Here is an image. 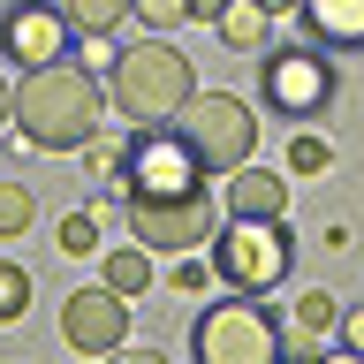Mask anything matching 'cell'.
Returning <instances> with one entry per match:
<instances>
[{
	"mask_svg": "<svg viewBox=\"0 0 364 364\" xmlns=\"http://www.w3.org/2000/svg\"><path fill=\"white\" fill-rule=\"evenodd\" d=\"M99 114H107V91L84 61H38L16 84V129L31 152H84L99 136Z\"/></svg>",
	"mask_w": 364,
	"mask_h": 364,
	"instance_id": "6da1fadb",
	"label": "cell"
},
{
	"mask_svg": "<svg viewBox=\"0 0 364 364\" xmlns=\"http://www.w3.org/2000/svg\"><path fill=\"white\" fill-rule=\"evenodd\" d=\"M190 91H198V68H190V53H175L167 38L122 46V53L107 61V99L122 107V122H136V129L175 122Z\"/></svg>",
	"mask_w": 364,
	"mask_h": 364,
	"instance_id": "7a4b0ae2",
	"label": "cell"
},
{
	"mask_svg": "<svg viewBox=\"0 0 364 364\" xmlns=\"http://www.w3.org/2000/svg\"><path fill=\"white\" fill-rule=\"evenodd\" d=\"M296 266V243L281 220H258V213H228V228H213V281L243 296H273Z\"/></svg>",
	"mask_w": 364,
	"mask_h": 364,
	"instance_id": "3957f363",
	"label": "cell"
},
{
	"mask_svg": "<svg viewBox=\"0 0 364 364\" xmlns=\"http://www.w3.org/2000/svg\"><path fill=\"white\" fill-rule=\"evenodd\" d=\"M175 136L198 152L205 175H235L250 159V144H258V114L235 99V91H190L175 114Z\"/></svg>",
	"mask_w": 364,
	"mask_h": 364,
	"instance_id": "277c9868",
	"label": "cell"
},
{
	"mask_svg": "<svg viewBox=\"0 0 364 364\" xmlns=\"http://www.w3.org/2000/svg\"><path fill=\"white\" fill-rule=\"evenodd\" d=\"M190 349H198V364H273L281 357V326H273V311L258 296L228 289V304H205Z\"/></svg>",
	"mask_w": 364,
	"mask_h": 364,
	"instance_id": "5b68a950",
	"label": "cell"
},
{
	"mask_svg": "<svg viewBox=\"0 0 364 364\" xmlns=\"http://www.w3.org/2000/svg\"><path fill=\"white\" fill-rule=\"evenodd\" d=\"M266 107L289 114V122H318V114L334 107V61H326V46L296 38V46H266Z\"/></svg>",
	"mask_w": 364,
	"mask_h": 364,
	"instance_id": "8992f818",
	"label": "cell"
},
{
	"mask_svg": "<svg viewBox=\"0 0 364 364\" xmlns=\"http://www.w3.org/2000/svg\"><path fill=\"white\" fill-rule=\"evenodd\" d=\"M205 167H198V152L175 136V122H159V129H144L129 144V167H122V190L129 198H182V190H205Z\"/></svg>",
	"mask_w": 364,
	"mask_h": 364,
	"instance_id": "52a82bcc",
	"label": "cell"
},
{
	"mask_svg": "<svg viewBox=\"0 0 364 364\" xmlns=\"http://www.w3.org/2000/svg\"><path fill=\"white\" fill-rule=\"evenodd\" d=\"M213 228H220V213H213V198L205 190H182V198H129V235L144 250H205L213 243Z\"/></svg>",
	"mask_w": 364,
	"mask_h": 364,
	"instance_id": "ba28073f",
	"label": "cell"
},
{
	"mask_svg": "<svg viewBox=\"0 0 364 364\" xmlns=\"http://www.w3.org/2000/svg\"><path fill=\"white\" fill-rule=\"evenodd\" d=\"M61 341L76 349V357H114V349L129 341V296L107 289V281L61 296Z\"/></svg>",
	"mask_w": 364,
	"mask_h": 364,
	"instance_id": "9c48e42d",
	"label": "cell"
},
{
	"mask_svg": "<svg viewBox=\"0 0 364 364\" xmlns=\"http://www.w3.org/2000/svg\"><path fill=\"white\" fill-rule=\"evenodd\" d=\"M61 46H68V16L53 0H16V8L0 16V53H8V61L38 68V61H61Z\"/></svg>",
	"mask_w": 364,
	"mask_h": 364,
	"instance_id": "30bf717a",
	"label": "cell"
},
{
	"mask_svg": "<svg viewBox=\"0 0 364 364\" xmlns=\"http://www.w3.org/2000/svg\"><path fill=\"white\" fill-rule=\"evenodd\" d=\"M289 16L304 23V38L326 46V53H357L364 46V0H296Z\"/></svg>",
	"mask_w": 364,
	"mask_h": 364,
	"instance_id": "8fae6325",
	"label": "cell"
},
{
	"mask_svg": "<svg viewBox=\"0 0 364 364\" xmlns=\"http://www.w3.org/2000/svg\"><path fill=\"white\" fill-rule=\"evenodd\" d=\"M228 213H258V220H281V213H289V182L273 175V167H235V175H228Z\"/></svg>",
	"mask_w": 364,
	"mask_h": 364,
	"instance_id": "7c38bea8",
	"label": "cell"
},
{
	"mask_svg": "<svg viewBox=\"0 0 364 364\" xmlns=\"http://www.w3.org/2000/svg\"><path fill=\"white\" fill-rule=\"evenodd\" d=\"M213 31H220L235 53H266V38H273V8H266V0H228L220 16H213Z\"/></svg>",
	"mask_w": 364,
	"mask_h": 364,
	"instance_id": "4fadbf2b",
	"label": "cell"
},
{
	"mask_svg": "<svg viewBox=\"0 0 364 364\" xmlns=\"http://www.w3.org/2000/svg\"><path fill=\"white\" fill-rule=\"evenodd\" d=\"M99 281H107V289H122V296L136 304V296L152 289V250L136 243V235H129V243H114L107 258H99Z\"/></svg>",
	"mask_w": 364,
	"mask_h": 364,
	"instance_id": "5bb4252c",
	"label": "cell"
},
{
	"mask_svg": "<svg viewBox=\"0 0 364 364\" xmlns=\"http://www.w3.org/2000/svg\"><path fill=\"white\" fill-rule=\"evenodd\" d=\"M289 318H296V334H304V341H318V334H326V326L341 318V304H334L326 289H304V296L289 304Z\"/></svg>",
	"mask_w": 364,
	"mask_h": 364,
	"instance_id": "9a60e30c",
	"label": "cell"
},
{
	"mask_svg": "<svg viewBox=\"0 0 364 364\" xmlns=\"http://www.w3.org/2000/svg\"><path fill=\"white\" fill-rule=\"evenodd\" d=\"M31 220H38V198H31L23 182H8V175H0V243H16Z\"/></svg>",
	"mask_w": 364,
	"mask_h": 364,
	"instance_id": "2e32d148",
	"label": "cell"
},
{
	"mask_svg": "<svg viewBox=\"0 0 364 364\" xmlns=\"http://www.w3.org/2000/svg\"><path fill=\"white\" fill-rule=\"evenodd\" d=\"M68 31H114V23L129 16V0H61Z\"/></svg>",
	"mask_w": 364,
	"mask_h": 364,
	"instance_id": "e0dca14e",
	"label": "cell"
},
{
	"mask_svg": "<svg viewBox=\"0 0 364 364\" xmlns=\"http://www.w3.org/2000/svg\"><path fill=\"white\" fill-rule=\"evenodd\" d=\"M23 311H31V273H23L16 258H0V326L23 318Z\"/></svg>",
	"mask_w": 364,
	"mask_h": 364,
	"instance_id": "ac0fdd59",
	"label": "cell"
},
{
	"mask_svg": "<svg viewBox=\"0 0 364 364\" xmlns=\"http://www.w3.org/2000/svg\"><path fill=\"white\" fill-rule=\"evenodd\" d=\"M334 167V144L326 136H311V129H296V144H289V175H326Z\"/></svg>",
	"mask_w": 364,
	"mask_h": 364,
	"instance_id": "d6986e66",
	"label": "cell"
},
{
	"mask_svg": "<svg viewBox=\"0 0 364 364\" xmlns=\"http://www.w3.org/2000/svg\"><path fill=\"white\" fill-rule=\"evenodd\" d=\"M84 159H91V175H99V182H122V167H129V144H107V136H91Z\"/></svg>",
	"mask_w": 364,
	"mask_h": 364,
	"instance_id": "ffe728a7",
	"label": "cell"
},
{
	"mask_svg": "<svg viewBox=\"0 0 364 364\" xmlns=\"http://www.w3.org/2000/svg\"><path fill=\"white\" fill-rule=\"evenodd\" d=\"M129 16L152 31H175V23H190V0H129Z\"/></svg>",
	"mask_w": 364,
	"mask_h": 364,
	"instance_id": "44dd1931",
	"label": "cell"
},
{
	"mask_svg": "<svg viewBox=\"0 0 364 364\" xmlns=\"http://www.w3.org/2000/svg\"><path fill=\"white\" fill-rule=\"evenodd\" d=\"M61 250L68 258H91V250H99V220H91V213H68L61 220Z\"/></svg>",
	"mask_w": 364,
	"mask_h": 364,
	"instance_id": "7402d4cb",
	"label": "cell"
},
{
	"mask_svg": "<svg viewBox=\"0 0 364 364\" xmlns=\"http://www.w3.org/2000/svg\"><path fill=\"white\" fill-rule=\"evenodd\" d=\"M341 341H349V349H364V311H341Z\"/></svg>",
	"mask_w": 364,
	"mask_h": 364,
	"instance_id": "603a6c76",
	"label": "cell"
},
{
	"mask_svg": "<svg viewBox=\"0 0 364 364\" xmlns=\"http://www.w3.org/2000/svg\"><path fill=\"white\" fill-rule=\"evenodd\" d=\"M220 8H228V0H190V23H213Z\"/></svg>",
	"mask_w": 364,
	"mask_h": 364,
	"instance_id": "cb8c5ba5",
	"label": "cell"
},
{
	"mask_svg": "<svg viewBox=\"0 0 364 364\" xmlns=\"http://www.w3.org/2000/svg\"><path fill=\"white\" fill-rule=\"evenodd\" d=\"M8 122H16V91L0 84V129H8Z\"/></svg>",
	"mask_w": 364,
	"mask_h": 364,
	"instance_id": "d4e9b609",
	"label": "cell"
},
{
	"mask_svg": "<svg viewBox=\"0 0 364 364\" xmlns=\"http://www.w3.org/2000/svg\"><path fill=\"white\" fill-rule=\"evenodd\" d=\"M266 8H273V16H289V8H296V0H266Z\"/></svg>",
	"mask_w": 364,
	"mask_h": 364,
	"instance_id": "484cf974",
	"label": "cell"
}]
</instances>
